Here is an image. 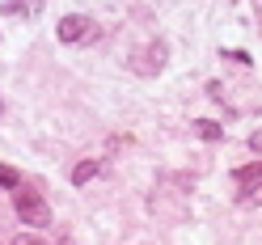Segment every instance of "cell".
Instances as JSON below:
<instances>
[{
    "label": "cell",
    "instance_id": "8fae6325",
    "mask_svg": "<svg viewBox=\"0 0 262 245\" xmlns=\"http://www.w3.org/2000/svg\"><path fill=\"white\" fill-rule=\"evenodd\" d=\"M13 245H38L34 237H17V241H13Z\"/></svg>",
    "mask_w": 262,
    "mask_h": 245
},
{
    "label": "cell",
    "instance_id": "6da1fadb",
    "mask_svg": "<svg viewBox=\"0 0 262 245\" xmlns=\"http://www.w3.org/2000/svg\"><path fill=\"white\" fill-rule=\"evenodd\" d=\"M13 207H17L21 224H30V228H47V224H51V207H47V199L38 190H30V186L13 190Z\"/></svg>",
    "mask_w": 262,
    "mask_h": 245
},
{
    "label": "cell",
    "instance_id": "52a82bcc",
    "mask_svg": "<svg viewBox=\"0 0 262 245\" xmlns=\"http://www.w3.org/2000/svg\"><path fill=\"white\" fill-rule=\"evenodd\" d=\"M0 186H5V190H17V186H21V173L9 169V165H0Z\"/></svg>",
    "mask_w": 262,
    "mask_h": 245
},
{
    "label": "cell",
    "instance_id": "277c9868",
    "mask_svg": "<svg viewBox=\"0 0 262 245\" xmlns=\"http://www.w3.org/2000/svg\"><path fill=\"white\" fill-rule=\"evenodd\" d=\"M0 13H5V17H21V21H34L38 13H42V0H5V5H0Z\"/></svg>",
    "mask_w": 262,
    "mask_h": 245
},
{
    "label": "cell",
    "instance_id": "5b68a950",
    "mask_svg": "<svg viewBox=\"0 0 262 245\" xmlns=\"http://www.w3.org/2000/svg\"><path fill=\"white\" fill-rule=\"evenodd\" d=\"M233 177H237V186H258L262 182V161H258V165H241Z\"/></svg>",
    "mask_w": 262,
    "mask_h": 245
},
{
    "label": "cell",
    "instance_id": "9c48e42d",
    "mask_svg": "<svg viewBox=\"0 0 262 245\" xmlns=\"http://www.w3.org/2000/svg\"><path fill=\"white\" fill-rule=\"evenodd\" d=\"M241 203H262V182L258 186H245L241 190Z\"/></svg>",
    "mask_w": 262,
    "mask_h": 245
},
{
    "label": "cell",
    "instance_id": "7a4b0ae2",
    "mask_svg": "<svg viewBox=\"0 0 262 245\" xmlns=\"http://www.w3.org/2000/svg\"><path fill=\"white\" fill-rule=\"evenodd\" d=\"M165 59H169V47L161 38L157 42H144L140 51L131 55V72H136V76H157L161 68H165Z\"/></svg>",
    "mask_w": 262,
    "mask_h": 245
},
{
    "label": "cell",
    "instance_id": "7c38bea8",
    "mask_svg": "<svg viewBox=\"0 0 262 245\" xmlns=\"http://www.w3.org/2000/svg\"><path fill=\"white\" fill-rule=\"evenodd\" d=\"M0 110H5V97H0Z\"/></svg>",
    "mask_w": 262,
    "mask_h": 245
},
{
    "label": "cell",
    "instance_id": "8992f818",
    "mask_svg": "<svg viewBox=\"0 0 262 245\" xmlns=\"http://www.w3.org/2000/svg\"><path fill=\"white\" fill-rule=\"evenodd\" d=\"M93 177H97V161H80V165L72 169V182H76V186H85V182H93Z\"/></svg>",
    "mask_w": 262,
    "mask_h": 245
},
{
    "label": "cell",
    "instance_id": "30bf717a",
    "mask_svg": "<svg viewBox=\"0 0 262 245\" xmlns=\"http://www.w3.org/2000/svg\"><path fill=\"white\" fill-rule=\"evenodd\" d=\"M250 148H254V152H262V131H254V136H250Z\"/></svg>",
    "mask_w": 262,
    "mask_h": 245
},
{
    "label": "cell",
    "instance_id": "3957f363",
    "mask_svg": "<svg viewBox=\"0 0 262 245\" xmlns=\"http://www.w3.org/2000/svg\"><path fill=\"white\" fill-rule=\"evenodd\" d=\"M97 30H93V21L85 17V13H68V17L59 21V42H85Z\"/></svg>",
    "mask_w": 262,
    "mask_h": 245
},
{
    "label": "cell",
    "instance_id": "ba28073f",
    "mask_svg": "<svg viewBox=\"0 0 262 245\" xmlns=\"http://www.w3.org/2000/svg\"><path fill=\"white\" fill-rule=\"evenodd\" d=\"M194 131H199L203 140H216V136H220V127H216V123H207V119H199V123H194Z\"/></svg>",
    "mask_w": 262,
    "mask_h": 245
}]
</instances>
